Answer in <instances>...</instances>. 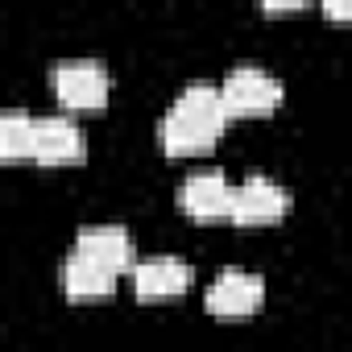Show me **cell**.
I'll return each mask as SVG.
<instances>
[{"label": "cell", "instance_id": "1", "mask_svg": "<svg viewBox=\"0 0 352 352\" xmlns=\"http://www.w3.org/2000/svg\"><path fill=\"white\" fill-rule=\"evenodd\" d=\"M50 83H54V96L63 100V108H71V112H96L108 104V91H112V79H108L104 63H96V58L58 63Z\"/></svg>", "mask_w": 352, "mask_h": 352}, {"label": "cell", "instance_id": "2", "mask_svg": "<svg viewBox=\"0 0 352 352\" xmlns=\"http://www.w3.org/2000/svg\"><path fill=\"white\" fill-rule=\"evenodd\" d=\"M220 100H224L228 120H232V116H265V112H274V108L282 104V83H278L270 71L241 63V67H232L228 79L220 83Z\"/></svg>", "mask_w": 352, "mask_h": 352}, {"label": "cell", "instance_id": "3", "mask_svg": "<svg viewBox=\"0 0 352 352\" xmlns=\"http://www.w3.org/2000/svg\"><path fill=\"white\" fill-rule=\"evenodd\" d=\"M290 212V195L265 179V174H249L232 187V199H228V220L232 224H245V228H257V224H274Z\"/></svg>", "mask_w": 352, "mask_h": 352}, {"label": "cell", "instance_id": "4", "mask_svg": "<svg viewBox=\"0 0 352 352\" xmlns=\"http://www.w3.org/2000/svg\"><path fill=\"white\" fill-rule=\"evenodd\" d=\"M133 274V290L145 302L157 298H174V294H187L195 282V265L187 257H174V253H153V257H137Z\"/></svg>", "mask_w": 352, "mask_h": 352}, {"label": "cell", "instance_id": "5", "mask_svg": "<svg viewBox=\"0 0 352 352\" xmlns=\"http://www.w3.org/2000/svg\"><path fill=\"white\" fill-rule=\"evenodd\" d=\"M87 153L83 145V133L71 116H34V149H30V162H42V166H67V162H79Z\"/></svg>", "mask_w": 352, "mask_h": 352}, {"label": "cell", "instance_id": "6", "mask_svg": "<svg viewBox=\"0 0 352 352\" xmlns=\"http://www.w3.org/2000/svg\"><path fill=\"white\" fill-rule=\"evenodd\" d=\"M265 302V278L249 274V270H224L212 286H208V311L224 315V319H241L253 315Z\"/></svg>", "mask_w": 352, "mask_h": 352}, {"label": "cell", "instance_id": "7", "mask_svg": "<svg viewBox=\"0 0 352 352\" xmlns=\"http://www.w3.org/2000/svg\"><path fill=\"white\" fill-rule=\"evenodd\" d=\"M75 253L100 261V265L112 270L116 278L129 274V270L137 265V245H133L129 228H120V224H87V228H79V236H75Z\"/></svg>", "mask_w": 352, "mask_h": 352}, {"label": "cell", "instance_id": "8", "mask_svg": "<svg viewBox=\"0 0 352 352\" xmlns=\"http://www.w3.org/2000/svg\"><path fill=\"white\" fill-rule=\"evenodd\" d=\"M228 199H232V183L220 170H199L179 187V208L195 220H228Z\"/></svg>", "mask_w": 352, "mask_h": 352}, {"label": "cell", "instance_id": "9", "mask_svg": "<svg viewBox=\"0 0 352 352\" xmlns=\"http://www.w3.org/2000/svg\"><path fill=\"white\" fill-rule=\"evenodd\" d=\"M170 108L179 112V116H187L191 124L208 129L212 137H220L224 124H228V112H224V100H220V87L216 83H187L179 96H174Z\"/></svg>", "mask_w": 352, "mask_h": 352}, {"label": "cell", "instance_id": "10", "mask_svg": "<svg viewBox=\"0 0 352 352\" xmlns=\"http://www.w3.org/2000/svg\"><path fill=\"white\" fill-rule=\"evenodd\" d=\"M63 290H67L71 298H83V302L108 298V294L116 290V274L104 270L100 261H91V257H83V253L71 249V257L63 261Z\"/></svg>", "mask_w": 352, "mask_h": 352}, {"label": "cell", "instance_id": "11", "mask_svg": "<svg viewBox=\"0 0 352 352\" xmlns=\"http://www.w3.org/2000/svg\"><path fill=\"white\" fill-rule=\"evenodd\" d=\"M157 141H162V149H166L170 157H199V153H208L220 137H212L208 129H199V124H191L187 116H179L174 108H166V116H162V124H157Z\"/></svg>", "mask_w": 352, "mask_h": 352}, {"label": "cell", "instance_id": "12", "mask_svg": "<svg viewBox=\"0 0 352 352\" xmlns=\"http://www.w3.org/2000/svg\"><path fill=\"white\" fill-rule=\"evenodd\" d=\"M34 149V116L21 108L0 112V162H30Z\"/></svg>", "mask_w": 352, "mask_h": 352}, {"label": "cell", "instance_id": "13", "mask_svg": "<svg viewBox=\"0 0 352 352\" xmlns=\"http://www.w3.org/2000/svg\"><path fill=\"white\" fill-rule=\"evenodd\" d=\"M327 17H336V21H344V17H348V9H344V5H327Z\"/></svg>", "mask_w": 352, "mask_h": 352}]
</instances>
